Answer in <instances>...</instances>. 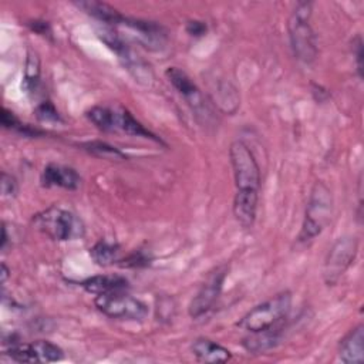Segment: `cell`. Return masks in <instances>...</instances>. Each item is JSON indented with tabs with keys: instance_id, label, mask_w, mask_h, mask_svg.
<instances>
[{
	"instance_id": "obj_1",
	"label": "cell",
	"mask_w": 364,
	"mask_h": 364,
	"mask_svg": "<svg viewBox=\"0 0 364 364\" xmlns=\"http://www.w3.org/2000/svg\"><path fill=\"white\" fill-rule=\"evenodd\" d=\"M313 11L311 1H299L289 18V37L294 55L304 64H310L317 57V37L310 26Z\"/></svg>"
},
{
	"instance_id": "obj_2",
	"label": "cell",
	"mask_w": 364,
	"mask_h": 364,
	"mask_svg": "<svg viewBox=\"0 0 364 364\" xmlns=\"http://www.w3.org/2000/svg\"><path fill=\"white\" fill-rule=\"evenodd\" d=\"M290 309L291 293L286 290L255 306L236 323V326L247 333H259L283 323L287 318Z\"/></svg>"
},
{
	"instance_id": "obj_3",
	"label": "cell",
	"mask_w": 364,
	"mask_h": 364,
	"mask_svg": "<svg viewBox=\"0 0 364 364\" xmlns=\"http://www.w3.org/2000/svg\"><path fill=\"white\" fill-rule=\"evenodd\" d=\"M333 215V196L323 182H316L306 206L299 242H310L330 223Z\"/></svg>"
},
{
	"instance_id": "obj_4",
	"label": "cell",
	"mask_w": 364,
	"mask_h": 364,
	"mask_svg": "<svg viewBox=\"0 0 364 364\" xmlns=\"http://www.w3.org/2000/svg\"><path fill=\"white\" fill-rule=\"evenodd\" d=\"M34 226L54 240H74L84 236L82 220L71 210L60 206H50L33 216Z\"/></svg>"
},
{
	"instance_id": "obj_5",
	"label": "cell",
	"mask_w": 364,
	"mask_h": 364,
	"mask_svg": "<svg viewBox=\"0 0 364 364\" xmlns=\"http://www.w3.org/2000/svg\"><path fill=\"white\" fill-rule=\"evenodd\" d=\"M230 165L235 176V186L239 192H259L260 189V168L243 141H233L229 148Z\"/></svg>"
},
{
	"instance_id": "obj_6",
	"label": "cell",
	"mask_w": 364,
	"mask_h": 364,
	"mask_svg": "<svg viewBox=\"0 0 364 364\" xmlns=\"http://www.w3.org/2000/svg\"><path fill=\"white\" fill-rule=\"evenodd\" d=\"M94 304L102 314L117 320H142L148 314L146 304L132 297L128 290L97 294Z\"/></svg>"
},
{
	"instance_id": "obj_7",
	"label": "cell",
	"mask_w": 364,
	"mask_h": 364,
	"mask_svg": "<svg viewBox=\"0 0 364 364\" xmlns=\"http://www.w3.org/2000/svg\"><path fill=\"white\" fill-rule=\"evenodd\" d=\"M358 242L354 236L338 237L330 247L324 260L323 277L328 286L336 284L357 256Z\"/></svg>"
},
{
	"instance_id": "obj_8",
	"label": "cell",
	"mask_w": 364,
	"mask_h": 364,
	"mask_svg": "<svg viewBox=\"0 0 364 364\" xmlns=\"http://www.w3.org/2000/svg\"><path fill=\"white\" fill-rule=\"evenodd\" d=\"M228 272H229L228 264H220V266L215 267L212 272H209L205 282L200 284L199 290L196 291V294L193 296V299L189 303L188 311L192 318L202 317L213 307V304L216 303V300L222 291Z\"/></svg>"
},
{
	"instance_id": "obj_9",
	"label": "cell",
	"mask_w": 364,
	"mask_h": 364,
	"mask_svg": "<svg viewBox=\"0 0 364 364\" xmlns=\"http://www.w3.org/2000/svg\"><path fill=\"white\" fill-rule=\"evenodd\" d=\"M4 354L17 363H54L63 358V350L47 340H36L33 343L11 341Z\"/></svg>"
},
{
	"instance_id": "obj_10",
	"label": "cell",
	"mask_w": 364,
	"mask_h": 364,
	"mask_svg": "<svg viewBox=\"0 0 364 364\" xmlns=\"http://www.w3.org/2000/svg\"><path fill=\"white\" fill-rule=\"evenodd\" d=\"M165 74L169 82L175 87V90L185 98V101L192 108V111H195L196 115H205L203 114V111L206 112L205 97L202 95L196 84L192 81V78L178 67H169Z\"/></svg>"
},
{
	"instance_id": "obj_11",
	"label": "cell",
	"mask_w": 364,
	"mask_h": 364,
	"mask_svg": "<svg viewBox=\"0 0 364 364\" xmlns=\"http://www.w3.org/2000/svg\"><path fill=\"white\" fill-rule=\"evenodd\" d=\"M338 358L346 364H361L364 361V327H353L338 344Z\"/></svg>"
},
{
	"instance_id": "obj_12",
	"label": "cell",
	"mask_w": 364,
	"mask_h": 364,
	"mask_svg": "<svg viewBox=\"0 0 364 364\" xmlns=\"http://www.w3.org/2000/svg\"><path fill=\"white\" fill-rule=\"evenodd\" d=\"M81 178L74 168L58 165V164H48L43 173H41V185L46 188H64L74 191L80 186Z\"/></svg>"
},
{
	"instance_id": "obj_13",
	"label": "cell",
	"mask_w": 364,
	"mask_h": 364,
	"mask_svg": "<svg viewBox=\"0 0 364 364\" xmlns=\"http://www.w3.org/2000/svg\"><path fill=\"white\" fill-rule=\"evenodd\" d=\"M283 328H284V321L259 333H249V336L243 338L242 346L249 353H253V354L266 353L267 350L274 348L280 343Z\"/></svg>"
},
{
	"instance_id": "obj_14",
	"label": "cell",
	"mask_w": 364,
	"mask_h": 364,
	"mask_svg": "<svg viewBox=\"0 0 364 364\" xmlns=\"http://www.w3.org/2000/svg\"><path fill=\"white\" fill-rule=\"evenodd\" d=\"M191 350H192V354L198 358V361H202V363L216 364V363H226L232 358V353L226 347L205 337L196 338L192 343Z\"/></svg>"
},
{
	"instance_id": "obj_15",
	"label": "cell",
	"mask_w": 364,
	"mask_h": 364,
	"mask_svg": "<svg viewBox=\"0 0 364 364\" xmlns=\"http://www.w3.org/2000/svg\"><path fill=\"white\" fill-rule=\"evenodd\" d=\"M259 192H239L233 198V215L243 228H252L257 212Z\"/></svg>"
},
{
	"instance_id": "obj_16",
	"label": "cell",
	"mask_w": 364,
	"mask_h": 364,
	"mask_svg": "<svg viewBox=\"0 0 364 364\" xmlns=\"http://www.w3.org/2000/svg\"><path fill=\"white\" fill-rule=\"evenodd\" d=\"M81 286L91 294H102L117 290H128V280L119 274H98L81 282Z\"/></svg>"
},
{
	"instance_id": "obj_17",
	"label": "cell",
	"mask_w": 364,
	"mask_h": 364,
	"mask_svg": "<svg viewBox=\"0 0 364 364\" xmlns=\"http://www.w3.org/2000/svg\"><path fill=\"white\" fill-rule=\"evenodd\" d=\"M115 131H122L128 135H134V136H142V138H148L152 139L155 142L162 144L161 138H158L155 134H152L149 129H146L139 121H136L132 114L125 109V108H119L115 109V125H114Z\"/></svg>"
},
{
	"instance_id": "obj_18",
	"label": "cell",
	"mask_w": 364,
	"mask_h": 364,
	"mask_svg": "<svg viewBox=\"0 0 364 364\" xmlns=\"http://www.w3.org/2000/svg\"><path fill=\"white\" fill-rule=\"evenodd\" d=\"M80 9H82L85 13H88L90 16H92L94 18L100 20L101 23L105 24H121L124 16L115 10L114 7H111L107 3H101V1H78L75 3Z\"/></svg>"
},
{
	"instance_id": "obj_19",
	"label": "cell",
	"mask_w": 364,
	"mask_h": 364,
	"mask_svg": "<svg viewBox=\"0 0 364 364\" xmlns=\"http://www.w3.org/2000/svg\"><path fill=\"white\" fill-rule=\"evenodd\" d=\"M90 255L92 257V260L100 264V266H109L114 263L119 262V246L114 242H108L105 239L98 240L91 249H90Z\"/></svg>"
},
{
	"instance_id": "obj_20",
	"label": "cell",
	"mask_w": 364,
	"mask_h": 364,
	"mask_svg": "<svg viewBox=\"0 0 364 364\" xmlns=\"http://www.w3.org/2000/svg\"><path fill=\"white\" fill-rule=\"evenodd\" d=\"M87 118L101 131L112 132L115 131V109L108 107H92L87 111Z\"/></svg>"
},
{
	"instance_id": "obj_21",
	"label": "cell",
	"mask_w": 364,
	"mask_h": 364,
	"mask_svg": "<svg viewBox=\"0 0 364 364\" xmlns=\"http://www.w3.org/2000/svg\"><path fill=\"white\" fill-rule=\"evenodd\" d=\"M40 82V60L38 57L28 51L27 53V61L24 68V78H23V88L26 92H34Z\"/></svg>"
},
{
	"instance_id": "obj_22",
	"label": "cell",
	"mask_w": 364,
	"mask_h": 364,
	"mask_svg": "<svg viewBox=\"0 0 364 364\" xmlns=\"http://www.w3.org/2000/svg\"><path fill=\"white\" fill-rule=\"evenodd\" d=\"M84 149L95 156L104 158V159H109V161H124L127 159L125 154L121 152L118 148L102 142V141H91V142H85L82 144Z\"/></svg>"
},
{
	"instance_id": "obj_23",
	"label": "cell",
	"mask_w": 364,
	"mask_h": 364,
	"mask_svg": "<svg viewBox=\"0 0 364 364\" xmlns=\"http://www.w3.org/2000/svg\"><path fill=\"white\" fill-rule=\"evenodd\" d=\"M36 114H37V118L40 121H44V122H58V121H61L57 109L54 108V105L50 101H44L43 104H40L36 109Z\"/></svg>"
},
{
	"instance_id": "obj_24",
	"label": "cell",
	"mask_w": 364,
	"mask_h": 364,
	"mask_svg": "<svg viewBox=\"0 0 364 364\" xmlns=\"http://www.w3.org/2000/svg\"><path fill=\"white\" fill-rule=\"evenodd\" d=\"M0 183H1V193L4 198H13L17 193V182L11 175L3 172Z\"/></svg>"
},
{
	"instance_id": "obj_25",
	"label": "cell",
	"mask_w": 364,
	"mask_h": 364,
	"mask_svg": "<svg viewBox=\"0 0 364 364\" xmlns=\"http://www.w3.org/2000/svg\"><path fill=\"white\" fill-rule=\"evenodd\" d=\"M119 262H124L121 263L119 266H124V267H135V266H146L149 263V259L142 253V252H134L131 253L127 259H119Z\"/></svg>"
},
{
	"instance_id": "obj_26",
	"label": "cell",
	"mask_w": 364,
	"mask_h": 364,
	"mask_svg": "<svg viewBox=\"0 0 364 364\" xmlns=\"http://www.w3.org/2000/svg\"><path fill=\"white\" fill-rule=\"evenodd\" d=\"M186 31L191 36H195V37L203 36L206 33V24L203 21H199V20H191L186 24Z\"/></svg>"
},
{
	"instance_id": "obj_27",
	"label": "cell",
	"mask_w": 364,
	"mask_h": 364,
	"mask_svg": "<svg viewBox=\"0 0 364 364\" xmlns=\"http://www.w3.org/2000/svg\"><path fill=\"white\" fill-rule=\"evenodd\" d=\"M353 48L355 50L354 51V55H355V61H357V71H358V75L361 78V71H363V41H361V37L357 36L355 40L353 41Z\"/></svg>"
},
{
	"instance_id": "obj_28",
	"label": "cell",
	"mask_w": 364,
	"mask_h": 364,
	"mask_svg": "<svg viewBox=\"0 0 364 364\" xmlns=\"http://www.w3.org/2000/svg\"><path fill=\"white\" fill-rule=\"evenodd\" d=\"M31 28L34 30V31H37L38 34H41V36H50L51 34V28H50V26L47 24V21H38V20H36V21H31Z\"/></svg>"
},
{
	"instance_id": "obj_29",
	"label": "cell",
	"mask_w": 364,
	"mask_h": 364,
	"mask_svg": "<svg viewBox=\"0 0 364 364\" xmlns=\"http://www.w3.org/2000/svg\"><path fill=\"white\" fill-rule=\"evenodd\" d=\"M7 276H9V270H7L6 264H4V263H1V282H3V283L6 282Z\"/></svg>"
}]
</instances>
